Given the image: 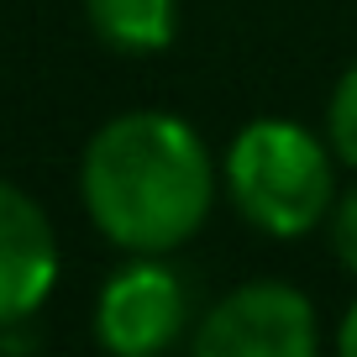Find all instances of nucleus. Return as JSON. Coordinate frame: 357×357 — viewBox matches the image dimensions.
<instances>
[{"label":"nucleus","instance_id":"obj_1","mask_svg":"<svg viewBox=\"0 0 357 357\" xmlns=\"http://www.w3.org/2000/svg\"><path fill=\"white\" fill-rule=\"evenodd\" d=\"M79 195L95 231L121 252H174L211 215L215 163L190 121L126 111L89 137Z\"/></svg>","mask_w":357,"mask_h":357},{"label":"nucleus","instance_id":"obj_2","mask_svg":"<svg viewBox=\"0 0 357 357\" xmlns=\"http://www.w3.org/2000/svg\"><path fill=\"white\" fill-rule=\"evenodd\" d=\"M226 195L257 231L294 242L331 221L336 168L315 132L279 116L247 121L226 147Z\"/></svg>","mask_w":357,"mask_h":357},{"label":"nucleus","instance_id":"obj_3","mask_svg":"<svg viewBox=\"0 0 357 357\" xmlns=\"http://www.w3.org/2000/svg\"><path fill=\"white\" fill-rule=\"evenodd\" d=\"M168 252H137V263L116 268L100 284L95 300V336L105 352L116 357H147L163 352L184 336V326L195 321L190 284L174 263H163Z\"/></svg>","mask_w":357,"mask_h":357},{"label":"nucleus","instance_id":"obj_4","mask_svg":"<svg viewBox=\"0 0 357 357\" xmlns=\"http://www.w3.org/2000/svg\"><path fill=\"white\" fill-rule=\"evenodd\" d=\"M315 347H321L315 305L279 279L231 289L195 326V352L205 357H310Z\"/></svg>","mask_w":357,"mask_h":357},{"label":"nucleus","instance_id":"obj_5","mask_svg":"<svg viewBox=\"0 0 357 357\" xmlns=\"http://www.w3.org/2000/svg\"><path fill=\"white\" fill-rule=\"evenodd\" d=\"M58 284V236L43 205L0 178V331L26 326Z\"/></svg>","mask_w":357,"mask_h":357},{"label":"nucleus","instance_id":"obj_6","mask_svg":"<svg viewBox=\"0 0 357 357\" xmlns=\"http://www.w3.org/2000/svg\"><path fill=\"white\" fill-rule=\"evenodd\" d=\"M84 16L116 53H163L178 32V0H84Z\"/></svg>","mask_w":357,"mask_h":357},{"label":"nucleus","instance_id":"obj_7","mask_svg":"<svg viewBox=\"0 0 357 357\" xmlns=\"http://www.w3.org/2000/svg\"><path fill=\"white\" fill-rule=\"evenodd\" d=\"M326 137H331L336 158L357 168V63L336 79L331 105H326Z\"/></svg>","mask_w":357,"mask_h":357},{"label":"nucleus","instance_id":"obj_8","mask_svg":"<svg viewBox=\"0 0 357 357\" xmlns=\"http://www.w3.org/2000/svg\"><path fill=\"white\" fill-rule=\"evenodd\" d=\"M331 252H336V263L347 268V273H357V190H347V195H336V205H331Z\"/></svg>","mask_w":357,"mask_h":357},{"label":"nucleus","instance_id":"obj_9","mask_svg":"<svg viewBox=\"0 0 357 357\" xmlns=\"http://www.w3.org/2000/svg\"><path fill=\"white\" fill-rule=\"evenodd\" d=\"M336 347H342L347 357H357V300H352V310L342 315V331H336Z\"/></svg>","mask_w":357,"mask_h":357},{"label":"nucleus","instance_id":"obj_10","mask_svg":"<svg viewBox=\"0 0 357 357\" xmlns=\"http://www.w3.org/2000/svg\"><path fill=\"white\" fill-rule=\"evenodd\" d=\"M0 347H6V342H0Z\"/></svg>","mask_w":357,"mask_h":357}]
</instances>
